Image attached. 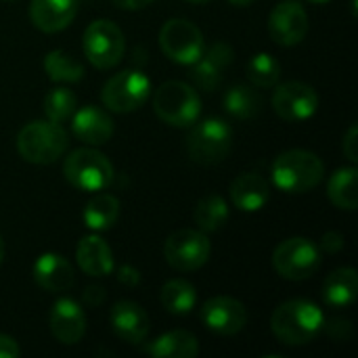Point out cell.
<instances>
[{
	"label": "cell",
	"mask_w": 358,
	"mask_h": 358,
	"mask_svg": "<svg viewBox=\"0 0 358 358\" xmlns=\"http://www.w3.org/2000/svg\"><path fill=\"white\" fill-rule=\"evenodd\" d=\"M323 313L308 300H289L281 304L271 317V329L281 344L304 346L310 344L323 329Z\"/></svg>",
	"instance_id": "6da1fadb"
},
{
	"label": "cell",
	"mask_w": 358,
	"mask_h": 358,
	"mask_svg": "<svg viewBox=\"0 0 358 358\" xmlns=\"http://www.w3.org/2000/svg\"><path fill=\"white\" fill-rule=\"evenodd\" d=\"M325 168L319 155L304 149L281 153L273 164V182L279 191L300 195L313 191L323 180Z\"/></svg>",
	"instance_id": "7a4b0ae2"
},
{
	"label": "cell",
	"mask_w": 358,
	"mask_h": 358,
	"mask_svg": "<svg viewBox=\"0 0 358 358\" xmlns=\"http://www.w3.org/2000/svg\"><path fill=\"white\" fill-rule=\"evenodd\" d=\"M67 132L61 124L50 120H36L21 128L17 134V151L19 155L38 166L55 164L67 151Z\"/></svg>",
	"instance_id": "3957f363"
},
{
	"label": "cell",
	"mask_w": 358,
	"mask_h": 358,
	"mask_svg": "<svg viewBox=\"0 0 358 358\" xmlns=\"http://www.w3.org/2000/svg\"><path fill=\"white\" fill-rule=\"evenodd\" d=\"M153 109L162 122L185 128L197 122L201 113V99L189 84L170 80L155 90Z\"/></svg>",
	"instance_id": "277c9868"
},
{
	"label": "cell",
	"mask_w": 358,
	"mask_h": 358,
	"mask_svg": "<svg viewBox=\"0 0 358 358\" xmlns=\"http://www.w3.org/2000/svg\"><path fill=\"white\" fill-rule=\"evenodd\" d=\"M231 147H233V132L218 117H208L195 124L187 136V151L191 159L201 166L220 164L231 153Z\"/></svg>",
	"instance_id": "5b68a950"
},
{
	"label": "cell",
	"mask_w": 358,
	"mask_h": 358,
	"mask_svg": "<svg viewBox=\"0 0 358 358\" xmlns=\"http://www.w3.org/2000/svg\"><path fill=\"white\" fill-rule=\"evenodd\" d=\"M63 174L69 185L80 191L96 193L109 187L113 178L111 162L94 149H76L63 164Z\"/></svg>",
	"instance_id": "8992f818"
},
{
	"label": "cell",
	"mask_w": 358,
	"mask_h": 358,
	"mask_svg": "<svg viewBox=\"0 0 358 358\" xmlns=\"http://www.w3.org/2000/svg\"><path fill=\"white\" fill-rule=\"evenodd\" d=\"M151 94V82L136 69H126L111 76L101 92L103 105L115 113H130L145 105Z\"/></svg>",
	"instance_id": "52a82bcc"
},
{
	"label": "cell",
	"mask_w": 358,
	"mask_h": 358,
	"mask_svg": "<svg viewBox=\"0 0 358 358\" xmlns=\"http://www.w3.org/2000/svg\"><path fill=\"white\" fill-rule=\"evenodd\" d=\"M124 31L109 19L92 21L84 31V55L96 69H109L124 57Z\"/></svg>",
	"instance_id": "ba28073f"
},
{
	"label": "cell",
	"mask_w": 358,
	"mask_h": 358,
	"mask_svg": "<svg viewBox=\"0 0 358 358\" xmlns=\"http://www.w3.org/2000/svg\"><path fill=\"white\" fill-rule=\"evenodd\" d=\"M321 264V254L310 239L292 237L277 245L273 252L275 271L289 281H304L317 273Z\"/></svg>",
	"instance_id": "9c48e42d"
},
{
	"label": "cell",
	"mask_w": 358,
	"mask_h": 358,
	"mask_svg": "<svg viewBox=\"0 0 358 358\" xmlns=\"http://www.w3.org/2000/svg\"><path fill=\"white\" fill-rule=\"evenodd\" d=\"M164 55L180 65H193L206 50V40L199 27L187 19H170L159 31Z\"/></svg>",
	"instance_id": "30bf717a"
},
{
	"label": "cell",
	"mask_w": 358,
	"mask_h": 358,
	"mask_svg": "<svg viewBox=\"0 0 358 358\" xmlns=\"http://www.w3.org/2000/svg\"><path fill=\"white\" fill-rule=\"evenodd\" d=\"M210 252L212 248L206 233L193 229H180L172 233L164 243L166 262L180 273H191L201 268L208 262Z\"/></svg>",
	"instance_id": "8fae6325"
},
{
	"label": "cell",
	"mask_w": 358,
	"mask_h": 358,
	"mask_svg": "<svg viewBox=\"0 0 358 358\" xmlns=\"http://www.w3.org/2000/svg\"><path fill=\"white\" fill-rule=\"evenodd\" d=\"M317 107H319L317 90L298 80L279 84L273 94L275 113L287 122H304L315 115Z\"/></svg>",
	"instance_id": "7c38bea8"
},
{
	"label": "cell",
	"mask_w": 358,
	"mask_h": 358,
	"mask_svg": "<svg viewBox=\"0 0 358 358\" xmlns=\"http://www.w3.org/2000/svg\"><path fill=\"white\" fill-rule=\"evenodd\" d=\"M268 31L281 46H296L308 34V15L298 0H283L268 17Z\"/></svg>",
	"instance_id": "4fadbf2b"
},
{
	"label": "cell",
	"mask_w": 358,
	"mask_h": 358,
	"mask_svg": "<svg viewBox=\"0 0 358 358\" xmlns=\"http://www.w3.org/2000/svg\"><path fill=\"white\" fill-rule=\"evenodd\" d=\"M201 321L208 329L220 336H235L239 334L248 323V310L245 306L229 296H216L210 298L201 308Z\"/></svg>",
	"instance_id": "5bb4252c"
},
{
	"label": "cell",
	"mask_w": 358,
	"mask_h": 358,
	"mask_svg": "<svg viewBox=\"0 0 358 358\" xmlns=\"http://www.w3.org/2000/svg\"><path fill=\"white\" fill-rule=\"evenodd\" d=\"M109 321H111V329L115 331V336L132 346L143 344L151 329L149 315L143 310L141 304L130 302V300L117 302L109 313Z\"/></svg>",
	"instance_id": "9a60e30c"
},
{
	"label": "cell",
	"mask_w": 358,
	"mask_h": 358,
	"mask_svg": "<svg viewBox=\"0 0 358 358\" xmlns=\"http://www.w3.org/2000/svg\"><path fill=\"white\" fill-rule=\"evenodd\" d=\"M233 48L227 42H216L212 44L208 50H203V55L193 63V82L206 90V92H214L220 82L222 76L227 71V67L233 63Z\"/></svg>",
	"instance_id": "2e32d148"
},
{
	"label": "cell",
	"mask_w": 358,
	"mask_h": 358,
	"mask_svg": "<svg viewBox=\"0 0 358 358\" xmlns=\"http://www.w3.org/2000/svg\"><path fill=\"white\" fill-rule=\"evenodd\" d=\"M50 331L65 346L78 344L86 334V315L80 304L69 298L57 300L50 310Z\"/></svg>",
	"instance_id": "e0dca14e"
},
{
	"label": "cell",
	"mask_w": 358,
	"mask_h": 358,
	"mask_svg": "<svg viewBox=\"0 0 358 358\" xmlns=\"http://www.w3.org/2000/svg\"><path fill=\"white\" fill-rule=\"evenodd\" d=\"M71 130L73 134L88 145H103L113 134V120L96 105H86L78 111H73Z\"/></svg>",
	"instance_id": "ac0fdd59"
},
{
	"label": "cell",
	"mask_w": 358,
	"mask_h": 358,
	"mask_svg": "<svg viewBox=\"0 0 358 358\" xmlns=\"http://www.w3.org/2000/svg\"><path fill=\"white\" fill-rule=\"evenodd\" d=\"M76 10L78 0H31L29 4L31 23L46 34L65 29L76 17Z\"/></svg>",
	"instance_id": "d6986e66"
},
{
	"label": "cell",
	"mask_w": 358,
	"mask_h": 358,
	"mask_svg": "<svg viewBox=\"0 0 358 358\" xmlns=\"http://www.w3.org/2000/svg\"><path fill=\"white\" fill-rule=\"evenodd\" d=\"M36 283L52 294L67 292L76 283V275L71 264L61 254H42L34 264Z\"/></svg>",
	"instance_id": "ffe728a7"
},
{
	"label": "cell",
	"mask_w": 358,
	"mask_h": 358,
	"mask_svg": "<svg viewBox=\"0 0 358 358\" xmlns=\"http://www.w3.org/2000/svg\"><path fill=\"white\" fill-rule=\"evenodd\" d=\"M231 199H233L235 208H239L243 212H258L268 203L271 187L260 174L245 172V174H241V176H237L233 180Z\"/></svg>",
	"instance_id": "44dd1931"
},
{
	"label": "cell",
	"mask_w": 358,
	"mask_h": 358,
	"mask_svg": "<svg viewBox=\"0 0 358 358\" xmlns=\"http://www.w3.org/2000/svg\"><path fill=\"white\" fill-rule=\"evenodd\" d=\"M76 260H78V266L90 277H107L113 271L111 248L96 235H88L78 243Z\"/></svg>",
	"instance_id": "7402d4cb"
},
{
	"label": "cell",
	"mask_w": 358,
	"mask_h": 358,
	"mask_svg": "<svg viewBox=\"0 0 358 358\" xmlns=\"http://www.w3.org/2000/svg\"><path fill=\"white\" fill-rule=\"evenodd\" d=\"M145 352L153 358H195L199 355V342L193 334L174 329L149 342Z\"/></svg>",
	"instance_id": "603a6c76"
},
{
	"label": "cell",
	"mask_w": 358,
	"mask_h": 358,
	"mask_svg": "<svg viewBox=\"0 0 358 358\" xmlns=\"http://www.w3.org/2000/svg\"><path fill=\"white\" fill-rule=\"evenodd\" d=\"M358 275L355 268H338L323 283V300L331 308H346L357 300Z\"/></svg>",
	"instance_id": "cb8c5ba5"
},
{
	"label": "cell",
	"mask_w": 358,
	"mask_h": 358,
	"mask_svg": "<svg viewBox=\"0 0 358 358\" xmlns=\"http://www.w3.org/2000/svg\"><path fill=\"white\" fill-rule=\"evenodd\" d=\"M224 109L237 120H252L262 111V96L254 86L235 84L227 90L222 99Z\"/></svg>",
	"instance_id": "d4e9b609"
},
{
	"label": "cell",
	"mask_w": 358,
	"mask_h": 358,
	"mask_svg": "<svg viewBox=\"0 0 358 358\" xmlns=\"http://www.w3.org/2000/svg\"><path fill=\"white\" fill-rule=\"evenodd\" d=\"M327 195L331 203L340 210L355 212L358 206L357 168H340L331 174L327 185Z\"/></svg>",
	"instance_id": "484cf974"
},
{
	"label": "cell",
	"mask_w": 358,
	"mask_h": 358,
	"mask_svg": "<svg viewBox=\"0 0 358 358\" xmlns=\"http://www.w3.org/2000/svg\"><path fill=\"white\" fill-rule=\"evenodd\" d=\"M120 201L109 193L94 195L84 208V222L90 231H107L117 222Z\"/></svg>",
	"instance_id": "4316f807"
},
{
	"label": "cell",
	"mask_w": 358,
	"mask_h": 358,
	"mask_svg": "<svg viewBox=\"0 0 358 358\" xmlns=\"http://www.w3.org/2000/svg\"><path fill=\"white\" fill-rule=\"evenodd\" d=\"M162 306L170 313V315H187L195 308V287L185 281V279H172L162 287L159 294Z\"/></svg>",
	"instance_id": "83f0119b"
},
{
	"label": "cell",
	"mask_w": 358,
	"mask_h": 358,
	"mask_svg": "<svg viewBox=\"0 0 358 358\" xmlns=\"http://www.w3.org/2000/svg\"><path fill=\"white\" fill-rule=\"evenodd\" d=\"M229 220V206L220 195H206L195 208V222L203 233L220 231Z\"/></svg>",
	"instance_id": "f1b7e54d"
},
{
	"label": "cell",
	"mask_w": 358,
	"mask_h": 358,
	"mask_svg": "<svg viewBox=\"0 0 358 358\" xmlns=\"http://www.w3.org/2000/svg\"><path fill=\"white\" fill-rule=\"evenodd\" d=\"M44 69L52 82H80L84 78V65L65 50H50L44 57Z\"/></svg>",
	"instance_id": "f546056e"
},
{
	"label": "cell",
	"mask_w": 358,
	"mask_h": 358,
	"mask_svg": "<svg viewBox=\"0 0 358 358\" xmlns=\"http://www.w3.org/2000/svg\"><path fill=\"white\" fill-rule=\"evenodd\" d=\"M248 80L256 86V88H271L279 82L281 78V65L279 61L268 55V52H258L248 61L245 67Z\"/></svg>",
	"instance_id": "4dcf8cb0"
},
{
	"label": "cell",
	"mask_w": 358,
	"mask_h": 358,
	"mask_svg": "<svg viewBox=\"0 0 358 358\" xmlns=\"http://www.w3.org/2000/svg\"><path fill=\"white\" fill-rule=\"evenodd\" d=\"M78 99L69 88H52L44 96V113L50 122L63 124L76 111Z\"/></svg>",
	"instance_id": "1f68e13d"
},
{
	"label": "cell",
	"mask_w": 358,
	"mask_h": 358,
	"mask_svg": "<svg viewBox=\"0 0 358 358\" xmlns=\"http://www.w3.org/2000/svg\"><path fill=\"white\" fill-rule=\"evenodd\" d=\"M323 329H325L336 342H346V340L350 338V334H352L350 321H342V319H334V321H329L327 325L323 323Z\"/></svg>",
	"instance_id": "d6a6232c"
},
{
	"label": "cell",
	"mask_w": 358,
	"mask_h": 358,
	"mask_svg": "<svg viewBox=\"0 0 358 358\" xmlns=\"http://www.w3.org/2000/svg\"><path fill=\"white\" fill-rule=\"evenodd\" d=\"M358 130H357V124H352L348 130H346V134H344V141H342V151H344V155L352 162V164H357L358 162Z\"/></svg>",
	"instance_id": "836d02e7"
},
{
	"label": "cell",
	"mask_w": 358,
	"mask_h": 358,
	"mask_svg": "<svg viewBox=\"0 0 358 358\" xmlns=\"http://www.w3.org/2000/svg\"><path fill=\"white\" fill-rule=\"evenodd\" d=\"M321 248H323L325 252H329V254H338V252L344 248V237H342L340 233L329 231V233H325V235H323V239H321Z\"/></svg>",
	"instance_id": "e575fe53"
},
{
	"label": "cell",
	"mask_w": 358,
	"mask_h": 358,
	"mask_svg": "<svg viewBox=\"0 0 358 358\" xmlns=\"http://www.w3.org/2000/svg\"><path fill=\"white\" fill-rule=\"evenodd\" d=\"M19 355V344L8 336H0V358H17Z\"/></svg>",
	"instance_id": "d590c367"
},
{
	"label": "cell",
	"mask_w": 358,
	"mask_h": 358,
	"mask_svg": "<svg viewBox=\"0 0 358 358\" xmlns=\"http://www.w3.org/2000/svg\"><path fill=\"white\" fill-rule=\"evenodd\" d=\"M120 283H124V285H130V287H134V285H138L141 283V273L134 268V266H130V264H124L122 268H120Z\"/></svg>",
	"instance_id": "8d00e7d4"
},
{
	"label": "cell",
	"mask_w": 358,
	"mask_h": 358,
	"mask_svg": "<svg viewBox=\"0 0 358 358\" xmlns=\"http://www.w3.org/2000/svg\"><path fill=\"white\" fill-rule=\"evenodd\" d=\"M153 0H113V4L124 8V10H138V8H145Z\"/></svg>",
	"instance_id": "74e56055"
},
{
	"label": "cell",
	"mask_w": 358,
	"mask_h": 358,
	"mask_svg": "<svg viewBox=\"0 0 358 358\" xmlns=\"http://www.w3.org/2000/svg\"><path fill=\"white\" fill-rule=\"evenodd\" d=\"M103 298H105V294H103L101 287H88V289L84 292V300H86L90 306H99V304L103 302Z\"/></svg>",
	"instance_id": "f35d334b"
},
{
	"label": "cell",
	"mask_w": 358,
	"mask_h": 358,
	"mask_svg": "<svg viewBox=\"0 0 358 358\" xmlns=\"http://www.w3.org/2000/svg\"><path fill=\"white\" fill-rule=\"evenodd\" d=\"M229 2H233V4H237V6H248V4H252V2H256V0H229Z\"/></svg>",
	"instance_id": "ab89813d"
},
{
	"label": "cell",
	"mask_w": 358,
	"mask_h": 358,
	"mask_svg": "<svg viewBox=\"0 0 358 358\" xmlns=\"http://www.w3.org/2000/svg\"><path fill=\"white\" fill-rule=\"evenodd\" d=\"M2 260H4V241L0 237V264H2Z\"/></svg>",
	"instance_id": "60d3db41"
},
{
	"label": "cell",
	"mask_w": 358,
	"mask_h": 358,
	"mask_svg": "<svg viewBox=\"0 0 358 358\" xmlns=\"http://www.w3.org/2000/svg\"><path fill=\"white\" fill-rule=\"evenodd\" d=\"M308 2H315V4H323V2H329V0H308Z\"/></svg>",
	"instance_id": "b9f144b4"
},
{
	"label": "cell",
	"mask_w": 358,
	"mask_h": 358,
	"mask_svg": "<svg viewBox=\"0 0 358 358\" xmlns=\"http://www.w3.org/2000/svg\"><path fill=\"white\" fill-rule=\"evenodd\" d=\"M189 2H195V4H201V2H208V0H189Z\"/></svg>",
	"instance_id": "7bdbcfd3"
}]
</instances>
